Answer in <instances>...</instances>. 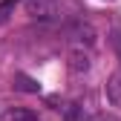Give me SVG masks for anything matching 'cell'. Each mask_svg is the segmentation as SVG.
Segmentation results:
<instances>
[{
	"mask_svg": "<svg viewBox=\"0 0 121 121\" xmlns=\"http://www.w3.org/2000/svg\"><path fill=\"white\" fill-rule=\"evenodd\" d=\"M14 86L23 89V92H40V84H38V81H32V78H29V75H23V72L14 75Z\"/></svg>",
	"mask_w": 121,
	"mask_h": 121,
	"instance_id": "cell-5",
	"label": "cell"
},
{
	"mask_svg": "<svg viewBox=\"0 0 121 121\" xmlns=\"http://www.w3.org/2000/svg\"><path fill=\"white\" fill-rule=\"evenodd\" d=\"M89 69V55L81 52V49H72L69 52V72L72 75H84Z\"/></svg>",
	"mask_w": 121,
	"mask_h": 121,
	"instance_id": "cell-2",
	"label": "cell"
},
{
	"mask_svg": "<svg viewBox=\"0 0 121 121\" xmlns=\"http://www.w3.org/2000/svg\"><path fill=\"white\" fill-rule=\"evenodd\" d=\"M14 6H17V0H3V3H0V23L9 20V14L14 12Z\"/></svg>",
	"mask_w": 121,
	"mask_h": 121,
	"instance_id": "cell-6",
	"label": "cell"
},
{
	"mask_svg": "<svg viewBox=\"0 0 121 121\" xmlns=\"http://www.w3.org/2000/svg\"><path fill=\"white\" fill-rule=\"evenodd\" d=\"M0 121H35V115L29 110H23V107H12V110H6L0 115Z\"/></svg>",
	"mask_w": 121,
	"mask_h": 121,
	"instance_id": "cell-4",
	"label": "cell"
},
{
	"mask_svg": "<svg viewBox=\"0 0 121 121\" xmlns=\"http://www.w3.org/2000/svg\"><path fill=\"white\" fill-rule=\"evenodd\" d=\"M26 14L35 20L58 17V0H26Z\"/></svg>",
	"mask_w": 121,
	"mask_h": 121,
	"instance_id": "cell-1",
	"label": "cell"
},
{
	"mask_svg": "<svg viewBox=\"0 0 121 121\" xmlns=\"http://www.w3.org/2000/svg\"><path fill=\"white\" fill-rule=\"evenodd\" d=\"M107 98L115 107H121V72H115V75L107 78Z\"/></svg>",
	"mask_w": 121,
	"mask_h": 121,
	"instance_id": "cell-3",
	"label": "cell"
},
{
	"mask_svg": "<svg viewBox=\"0 0 121 121\" xmlns=\"http://www.w3.org/2000/svg\"><path fill=\"white\" fill-rule=\"evenodd\" d=\"M95 121H115V118H110V115H98Z\"/></svg>",
	"mask_w": 121,
	"mask_h": 121,
	"instance_id": "cell-7",
	"label": "cell"
}]
</instances>
